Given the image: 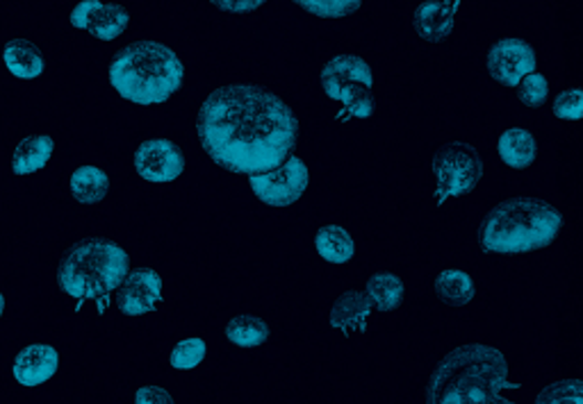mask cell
Here are the masks:
<instances>
[{"mask_svg": "<svg viewBox=\"0 0 583 404\" xmlns=\"http://www.w3.org/2000/svg\"><path fill=\"white\" fill-rule=\"evenodd\" d=\"M199 139L215 164L232 173L274 169L296 143V116L271 92L253 85L215 89L199 114Z\"/></svg>", "mask_w": 583, "mask_h": 404, "instance_id": "obj_1", "label": "cell"}, {"mask_svg": "<svg viewBox=\"0 0 583 404\" xmlns=\"http://www.w3.org/2000/svg\"><path fill=\"white\" fill-rule=\"evenodd\" d=\"M511 389L509 361L497 348L468 343L451 350L429 382L426 400L438 404L507 402Z\"/></svg>", "mask_w": 583, "mask_h": 404, "instance_id": "obj_2", "label": "cell"}, {"mask_svg": "<svg viewBox=\"0 0 583 404\" xmlns=\"http://www.w3.org/2000/svg\"><path fill=\"white\" fill-rule=\"evenodd\" d=\"M180 57L160 42H139L122 51L110 66V85L135 105H163L183 85Z\"/></svg>", "mask_w": 583, "mask_h": 404, "instance_id": "obj_3", "label": "cell"}, {"mask_svg": "<svg viewBox=\"0 0 583 404\" xmlns=\"http://www.w3.org/2000/svg\"><path fill=\"white\" fill-rule=\"evenodd\" d=\"M563 219L550 202L538 198H511L494 208L481 230V244L492 255H524L550 246Z\"/></svg>", "mask_w": 583, "mask_h": 404, "instance_id": "obj_4", "label": "cell"}, {"mask_svg": "<svg viewBox=\"0 0 583 404\" xmlns=\"http://www.w3.org/2000/svg\"><path fill=\"white\" fill-rule=\"evenodd\" d=\"M128 273V253L110 241H90L69 253L60 266L62 291L75 300L110 296Z\"/></svg>", "mask_w": 583, "mask_h": 404, "instance_id": "obj_5", "label": "cell"}, {"mask_svg": "<svg viewBox=\"0 0 583 404\" xmlns=\"http://www.w3.org/2000/svg\"><path fill=\"white\" fill-rule=\"evenodd\" d=\"M322 89L331 100L342 105L337 120L369 118L374 111V75L365 60L356 55H335L322 68Z\"/></svg>", "mask_w": 583, "mask_h": 404, "instance_id": "obj_6", "label": "cell"}, {"mask_svg": "<svg viewBox=\"0 0 583 404\" xmlns=\"http://www.w3.org/2000/svg\"><path fill=\"white\" fill-rule=\"evenodd\" d=\"M251 191L269 208H290L305 193L310 184L308 167L299 157H285L274 169L253 173Z\"/></svg>", "mask_w": 583, "mask_h": 404, "instance_id": "obj_7", "label": "cell"}, {"mask_svg": "<svg viewBox=\"0 0 583 404\" xmlns=\"http://www.w3.org/2000/svg\"><path fill=\"white\" fill-rule=\"evenodd\" d=\"M436 202L470 193L483 178V161L468 150H447L434 161Z\"/></svg>", "mask_w": 583, "mask_h": 404, "instance_id": "obj_8", "label": "cell"}, {"mask_svg": "<svg viewBox=\"0 0 583 404\" xmlns=\"http://www.w3.org/2000/svg\"><path fill=\"white\" fill-rule=\"evenodd\" d=\"M135 171L150 184H169L185 173V157L167 139H148L135 152Z\"/></svg>", "mask_w": 583, "mask_h": 404, "instance_id": "obj_9", "label": "cell"}, {"mask_svg": "<svg viewBox=\"0 0 583 404\" xmlns=\"http://www.w3.org/2000/svg\"><path fill=\"white\" fill-rule=\"evenodd\" d=\"M131 23V14L112 3L103 0H81L71 12V25L77 30H85L101 42H114L124 34Z\"/></svg>", "mask_w": 583, "mask_h": 404, "instance_id": "obj_10", "label": "cell"}, {"mask_svg": "<svg viewBox=\"0 0 583 404\" xmlns=\"http://www.w3.org/2000/svg\"><path fill=\"white\" fill-rule=\"evenodd\" d=\"M488 71L497 83L518 87L535 71V53L522 39H501L488 53Z\"/></svg>", "mask_w": 583, "mask_h": 404, "instance_id": "obj_11", "label": "cell"}, {"mask_svg": "<svg viewBox=\"0 0 583 404\" xmlns=\"http://www.w3.org/2000/svg\"><path fill=\"white\" fill-rule=\"evenodd\" d=\"M163 300V279L153 268H137L126 273L119 296V307L126 316H144Z\"/></svg>", "mask_w": 583, "mask_h": 404, "instance_id": "obj_12", "label": "cell"}, {"mask_svg": "<svg viewBox=\"0 0 583 404\" xmlns=\"http://www.w3.org/2000/svg\"><path fill=\"white\" fill-rule=\"evenodd\" d=\"M60 369V354L49 343H30L25 345L14 363L12 375L21 386H39L49 382Z\"/></svg>", "mask_w": 583, "mask_h": 404, "instance_id": "obj_13", "label": "cell"}, {"mask_svg": "<svg viewBox=\"0 0 583 404\" xmlns=\"http://www.w3.org/2000/svg\"><path fill=\"white\" fill-rule=\"evenodd\" d=\"M460 0H424L415 10V30L426 42L440 44L454 32Z\"/></svg>", "mask_w": 583, "mask_h": 404, "instance_id": "obj_14", "label": "cell"}, {"mask_svg": "<svg viewBox=\"0 0 583 404\" xmlns=\"http://www.w3.org/2000/svg\"><path fill=\"white\" fill-rule=\"evenodd\" d=\"M372 311H374V307L363 291L346 294L331 309V316H329L331 328L342 332V334L363 332V330H367Z\"/></svg>", "mask_w": 583, "mask_h": 404, "instance_id": "obj_15", "label": "cell"}, {"mask_svg": "<svg viewBox=\"0 0 583 404\" xmlns=\"http://www.w3.org/2000/svg\"><path fill=\"white\" fill-rule=\"evenodd\" d=\"M497 150H499V157H501L503 164H507L509 169L522 171V169H529L535 161L538 143H535V137L529 130H524V128H509L507 132L499 137Z\"/></svg>", "mask_w": 583, "mask_h": 404, "instance_id": "obj_16", "label": "cell"}, {"mask_svg": "<svg viewBox=\"0 0 583 404\" xmlns=\"http://www.w3.org/2000/svg\"><path fill=\"white\" fill-rule=\"evenodd\" d=\"M55 152V141L46 135L23 139L12 155V171L17 176H32L42 171Z\"/></svg>", "mask_w": 583, "mask_h": 404, "instance_id": "obj_17", "label": "cell"}, {"mask_svg": "<svg viewBox=\"0 0 583 404\" xmlns=\"http://www.w3.org/2000/svg\"><path fill=\"white\" fill-rule=\"evenodd\" d=\"M3 62H6V68L19 79H34L46 68L42 53H39L30 42H23V39L10 42L3 49Z\"/></svg>", "mask_w": 583, "mask_h": 404, "instance_id": "obj_18", "label": "cell"}, {"mask_svg": "<svg viewBox=\"0 0 583 404\" xmlns=\"http://www.w3.org/2000/svg\"><path fill=\"white\" fill-rule=\"evenodd\" d=\"M317 255L329 264H346L356 255L354 236L340 225H326L315 236Z\"/></svg>", "mask_w": 583, "mask_h": 404, "instance_id": "obj_19", "label": "cell"}, {"mask_svg": "<svg viewBox=\"0 0 583 404\" xmlns=\"http://www.w3.org/2000/svg\"><path fill=\"white\" fill-rule=\"evenodd\" d=\"M69 189H71V195L75 202H81V205H94V202H98L107 195L110 178L103 169L85 164V167L73 171L71 180H69Z\"/></svg>", "mask_w": 583, "mask_h": 404, "instance_id": "obj_20", "label": "cell"}, {"mask_svg": "<svg viewBox=\"0 0 583 404\" xmlns=\"http://www.w3.org/2000/svg\"><path fill=\"white\" fill-rule=\"evenodd\" d=\"M365 296L369 298L372 307L381 311H395L406 296V287L402 277H397L395 273H378L369 279Z\"/></svg>", "mask_w": 583, "mask_h": 404, "instance_id": "obj_21", "label": "cell"}, {"mask_svg": "<svg viewBox=\"0 0 583 404\" xmlns=\"http://www.w3.org/2000/svg\"><path fill=\"white\" fill-rule=\"evenodd\" d=\"M226 337L232 345L244 348V350H253L260 348L267 337H269V328L267 322L256 318V316H236L228 326H226Z\"/></svg>", "mask_w": 583, "mask_h": 404, "instance_id": "obj_22", "label": "cell"}, {"mask_svg": "<svg viewBox=\"0 0 583 404\" xmlns=\"http://www.w3.org/2000/svg\"><path fill=\"white\" fill-rule=\"evenodd\" d=\"M436 294L440 298H445L447 302H456V305H468L475 298V279L460 270V268H447L443 270L436 281Z\"/></svg>", "mask_w": 583, "mask_h": 404, "instance_id": "obj_23", "label": "cell"}, {"mask_svg": "<svg viewBox=\"0 0 583 404\" xmlns=\"http://www.w3.org/2000/svg\"><path fill=\"white\" fill-rule=\"evenodd\" d=\"M208 354V345L204 339H197V337H191V339H185L180 343L174 345L171 350V369L176 371H191V369H197L204 363Z\"/></svg>", "mask_w": 583, "mask_h": 404, "instance_id": "obj_24", "label": "cell"}, {"mask_svg": "<svg viewBox=\"0 0 583 404\" xmlns=\"http://www.w3.org/2000/svg\"><path fill=\"white\" fill-rule=\"evenodd\" d=\"M292 3L322 19H342L356 12L363 0H292Z\"/></svg>", "mask_w": 583, "mask_h": 404, "instance_id": "obj_25", "label": "cell"}, {"mask_svg": "<svg viewBox=\"0 0 583 404\" xmlns=\"http://www.w3.org/2000/svg\"><path fill=\"white\" fill-rule=\"evenodd\" d=\"M533 402H548V404H581L583 402V391L579 380H559L550 386L542 389Z\"/></svg>", "mask_w": 583, "mask_h": 404, "instance_id": "obj_26", "label": "cell"}, {"mask_svg": "<svg viewBox=\"0 0 583 404\" xmlns=\"http://www.w3.org/2000/svg\"><path fill=\"white\" fill-rule=\"evenodd\" d=\"M520 98L524 105L529 107H540V105H545L548 98H550V83H548V77L545 75H540V73H529L522 83H520Z\"/></svg>", "mask_w": 583, "mask_h": 404, "instance_id": "obj_27", "label": "cell"}, {"mask_svg": "<svg viewBox=\"0 0 583 404\" xmlns=\"http://www.w3.org/2000/svg\"><path fill=\"white\" fill-rule=\"evenodd\" d=\"M554 114L561 118V120H579L581 114H583V103H581V89L579 87H572V89H565L556 96L554 100Z\"/></svg>", "mask_w": 583, "mask_h": 404, "instance_id": "obj_28", "label": "cell"}, {"mask_svg": "<svg viewBox=\"0 0 583 404\" xmlns=\"http://www.w3.org/2000/svg\"><path fill=\"white\" fill-rule=\"evenodd\" d=\"M267 0H212V6L228 14H247L262 8Z\"/></svg>", "mask_w": 583, "mask_h": 404, "instance_id": "obj_29", "label": "cell"}, {"mask_svg": "<svg viewBox=\"0 0 583 404\" xmlns=\"http://www.w3.org/2000/svg\"><path fill=\"white\" fill-rule=\"evenodd\" d=\"M135 402L137 404H153V402H176L174 393L165 386H158V384H153V386H144L135 393Z\"/></svg>", "mask_w": 583, "mask_h": 404, "instance_id": "obj_30", "label": "cell"}, {"mask_svg": "<svg viewBox=\"0 0 583 404\" xmlns=\"http://www.w3.org/2000/svg\"><path fill=\"white\" fill-rule=\"evenodd\" d=\"M3 309H6V296L0 294V316H3Z\"/></svg>", "mask_w": 583, "mask_h": 404, "instance_id": "obj_31", "label": "cell"}]
</instances>
